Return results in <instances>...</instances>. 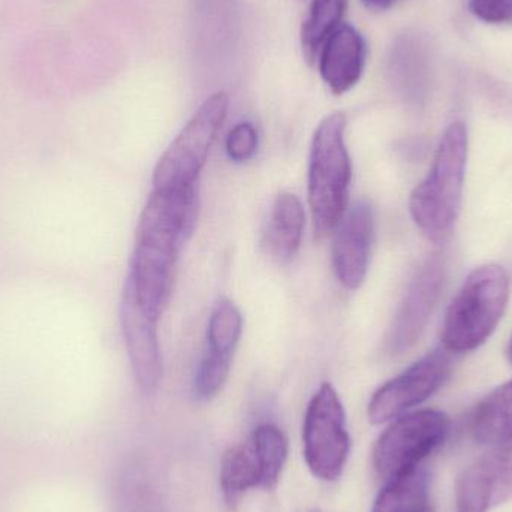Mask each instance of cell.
Segmentation results:
<instances>
[{
  "label": "cell",
  "mask_w": 512,
  "mask_h": 512,
  "mask_svg": "<svg viewBox=\"0 0 512 512\" xmlns=\"http://www.w3.org/2000/svg\"><path fill=\"white\" fill-rule=\"evenodd\" d=\"M468 146L465 123H451L439 141L429 173L409 197L412 221L433 242L447 239L459 218Z\"/></svg>",
  "instance_id": "obj_1"
},
{
  "label": "cell",
  "mask_w": 512,
  "mask_h": 512,
  "mask_svg": "<svg viewBox=\"0 0 512 512\" xmlns=\"http://www.w3.org/2000/svg\"><path fill=\"white\" fill-rule=\"evenodd\" d=\"M345 131V114H330L319 123L310 146L307 197L318 239L333 233L348 210L352 162Z\"/></svg>",
  "instance_id": "obj_2"
},
{
  "label": "cell",
  "mask_w": 512,
  "mask_h": 512,
  "mask_svg": "<svg viewBox=\"0 0 512 512\" xmlns=\"http://www.w3.org/2000/svg\"><path fill=\"white\" fill-rule=\"evenodd\" d=\"M510 300V277L499 265L475 268L445 313L442 345L451 354L475 351L495 333Z\"/></svg>",
  "instance_id": "obj_3"
},
{
  "label": "cell",
  "mask_w": 512,
  "mask_h": 512,
  "mask_svg": "<svg viewBox=\"0 0 512 512\" xmlns=\"http://www.w3.org/2000/svg\"><path fill=\"white\" fill-rule=\"evenodd\" d=\"M228 104L225 92L213 93L204 101L156 164L153 188L198 185V176L227 117Z\"/></svg>",
  "instance_id": "obj_4"
},
{
  "label": "cell",
  "mask_w": 512,
  "mask_h": 512,
  "mask_svg": "<svg viewBox=\"0 0 512 512\" xmlns=\"http://www.w3.org/2000/svg\"><path fill=\"white\" fill-rule=\"evenodd\" d=\"M450 433V418L435 409L400 415L376 442L373 466L387 483L420 468Z\"/></svg>",
  "instance_id": "obj_5"
},
{
  "label": "cell",
  "mask_w": 512,
  "mask_h": 512,
  "mask_svg": "<svg viewBox=\"0 0 512 512\" xmlns=\"http://www.w3.org/2000/svg\"><path fill=\"white\" fill-rule=\"evenodd\" d=\"M349 439L345 409L333 385L322 384L307 406L303 453L307 468L322 481H334L348 462Z\"/></svg>",
  "instance_id": "obj_6"
},
{
  "label": "cell",
  "mask_w": 512,
  "mask_h": 512,
  "mask_svg": "<svg viewBox=\"0 0 512 512\" xmlns=\"http://www.w3.org/2000/svg\"><path fill=\"white\" fill-rule=\"evenodd\" d=\"M200 215L198 185L153 188L137 227L135 246L180 258Z\"/></svg>",
  "instance_id": "obj_7"
},
{
  "label": "cell",
  "mask_w": 512,
  "mask_h": 512,
  "mask_svg": "<svg viewBox=\"0 0 512 512\" xmlns=\"http://www.w3.org/2000/svg\"><path fill=\"white\" fill-rule=\"evenodd\" d=\"M450 352L435 349L382 385L370 399V423L384 424L432 397L450 378Z\"/></svg>",
  "instance_id": "obj_8"
},
{
  "label": "cell",
  "mask_w": 512,
  "mask_h": 512,
  "mask_svg": "<svg viewBox=\"0 0 512 512\" xmlns=\"http://www.w3.org/2000/svg\"><path fill=\"white\" fill-rule=\"evenodd\" d=\"M445 285V264L439 256L426 259L409 280L393 322L388 328L384 348L388 355L411 349L426 330L438 306Z\"/></svg>",
  "instance_id": "obj_9"
},
{
  "label": "cell",
  "mask_w": 512,
  "mask_h": 512,
  "mask_svg": "<svg viewBox=\"0 0 512 512\" xmlns=\"http://www.w3.org/2000/svg\"><path fill=\"white\" fill-rule=\"evenodd\" d=\"M242 333L243 316L236 304L219 301L210 315L206 354L195 376L194 393L201 402L215 399L227 384Z\"/></svg>",
  "instance_id": "obj_10"
},
{
  "label": "cell",
  "mask_w": 512,
  "mask_h": 512,
  "mask_svg": "<svg viewBox=\"0 0 512 512\" xmlns=\"http://www.w3.org/2000/svg\"><path fill=\"white\" fill-rule=\"evenodd\" d=\"M375 243V213L369 201L348 207L333 231L331 262L337 280L349 291L366 280Z\"/></svg>",
  "instance_id": "obj_11"
},
{
  "label": "cell",
  "mask_w": 512,
  "mask_h": 512,
  "mask_svg": "<svg viewBox=\"0 0 512 512\" xmlns=\"http://www.w3.org/2000/svg\"><path fill=\"white\" fill-rule=\"evenodd\" d=\"M512 499V438L499 442L457 481L456 512H489Z\"/></svg>",
  "instance_id": "obj_12"
},
{
  "label": "cell",
  "mask_w": 512,
  "mask_h": 512,
  "mask_svg": "<svg viewBox=\"0 0 512 512\" xmlns=\"http://www.w3.org/2000/svg\"><path fill=\"white\" fill-rule=\"evenodd\" d=\"M122 328L135 381L141 390L153 393L162 379V352L158 340V322L141 310L131 292L123 289Z\"/></svg>",
  "instance_id": "obj_13"
},
{
  "label": "cell",
  "mask_w": 512,
  "mask_h": 512,
  "mask_svg": "<svg viewBox=\"0 0 512 512\" xmlns=\"http://www.w3.org/2000/svg\"><path fill=\"white\" fill-rule=\"evenodd\" d=\"M319 74L334 95L357 86L366 66V41L351 24H340L318 56Z\"/></svg>",
  "instance_id": "obj_14"
},
{
  "label": "cell",
  "mask_w": 512,
  "mask_h": 512,
  "mask_svg": "<svg viewBox=\"0 0 512 512\" xmlns=\"http://www.w3.org/2000/svg\"><path fill=\"white\" fill-rule=\"evenodd\" d=\"M394 83L409 101H424L433 72V54L429 42L418 33H406L397 39L390 56Z\"/></svg>",
  "instance_id": "obj_15"
},
{
  "label": "cell",
  "mask_w": 512,
  "mask_h": 512,
  "mask_svg": "<svg viewBox=\"0 0 512 512\" xmlns=\"http://www.w3.org/2000/svg\"><path fill=\"white\" fill-rule=\"evenodd\" d=\"M304 224L306 215L300 198L291 192L277 195L264 233L268 254L279 262L291 261L300 251Z\"/></svg>",
  "instance_id": "obj_16"
},
{
  "label": "cell",
  "mask_w": 512,
  "mask_h": 512,
  "mask_svg": "<svg viewBox=\"0 0 512 512\" xmlns=\"http://www.w3.org/2000/svg\"><path fill=\"white\" fill-rule=\"evenodd\" d=\"M472 430L481 444L496 445L512 438V381L496 388L478 405Z\"/></svg>",
  "instance_id": "obj_17"
},
{
  "label": "cell",
  "mask_w": 512,
  "mask_h": 512,
  "mask_svg": "<svg viewBox=\"0 0 512 512\" xmlns=\"http://www.w3.org/2000/svg\"><path fill=\"white\" fill-rule=\"evenodd\" d=\"M372 512H430L427 472L417 468L387 481Z\"/></svg>",
  "instance_id": "obj_18"
},
{
  "label": "cell",
  "mask_w": 512,
  "mask_h": 512,
  "mask_svg": "<svg viewBox=\"0 0 512 512\" xmlns=\"http://www.w3.org/2000/svg\"><path fill=\"white\" fill-rule=\"evenodd\" d=\"M348 0H312L301 27V48L307 62L318 60L319 51L334 30L342 24Z\"/></svg>",
  "instance_id": "obj_19"
},
{
  "label": "cell",
  "mask_w": 512,
  "mask_h": 512,
  "mask_svg": "<svg viewBox=\"0 0 512 512\" xmlns=\"http://www.w3.org/2000/svg\"><path fill=\"white\" fill-rule=\"evenodd\" d=\"M262 489H274L279 483L288 457V441L279 427L261 424L252 435L251 445Z\"/></svg>",
  "instance_id": "obj_20"
},
{
  "label": "cell",
  "mask_w": 512,
  "mask_h": 512,
  "mask_svg": "<svg viewBox=\"0 0 512 512\" xmlns=\"http://www.w3.org/2000/svg\"><path fill=\"white\" fill-rule=\"evenodd\" d=\"M221 487L231 508L239 504L248 490L261 487L258 465L249 445L230 448L222 457Z\"/></svg>",
  "instance_id": "obj_21"
},
{
  "label": "cell",
  "mask_w": 512,
  "mask_h": 512,
  "mask_svg": "<svg viewBox=\"0 0 512 512\" xmlns=\"http://www.w3.org/2000/svg\"><path fill=\"white\" fill-rule=\"evenodd\" d=\"M258 150V132L251 122H242L231 129L227 138V153L231 161L248 162Z\"/></svg>",
  "instance_id": "obj_22"
},
{
  "label": "cell",
  "mask_w": 512,
  "mask_h": 512,
  "mask_svg": "<svg viewBox=\"0 0 512 512\" xmlns=\"http://www.w3.org/2000/svg\"><path fill=\"white\" fill-rule=\"evenodd\" d=\"M469 9L486 23H512V0H469Z\"/></svg>",
  "instance_id": "obj_23"
},
{
  "label": "cell",
  "mask_w": 512,
  "mask_h": 512,
  "mask_svg": "<svg viewBox=\"0 0 512 512\" xmlns=\"http://www.w3.org/2000/svg\"><path fill=\"white\" fill-rule=\"evenodd\" d=\"M394 2L396 0H363L367 8L375 9V11H385V9L391 8Z\"/></svg>",
  "instance_id": "obj_24"
},
{
  "label": "cell",
  "mask_w": 512,
  "mask_h": 512,
  "mask_svg": "<svg viewBox=\"0 0 512 512\" xmlns=\"http://www.w3.org/2000/svg\"><path fill=\"white\" fill-rule=\"evenodd\" d=\"M508 358H510L511 364H512V336L510 340V345H508Z\"/></svg>",
  "instance_id": "obj_25"
},
{
  "label": "cell",
  "mask_w": 512,
  "mask_h": 512,
  "mask_svg": "<svg viewBox=\"0 0 512 512\" xmlns=\"http://www.w3.org/2000/svg\"><path fill=\"white\" fill-rule=\"evenodd\" d=\"M312 512H322V511H319V510H313Z\"/></svg>",
  "instance_id": "obj_26"
}]
</instances>
